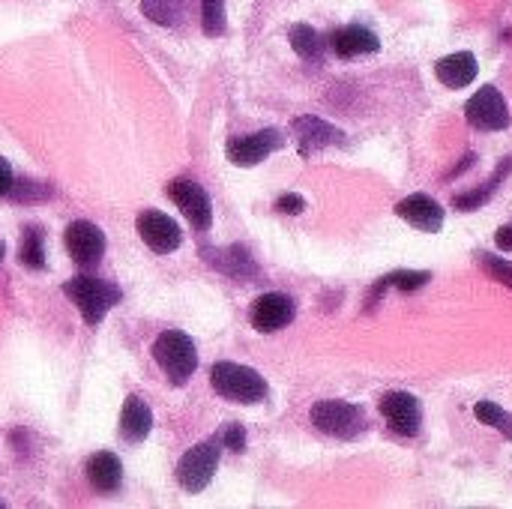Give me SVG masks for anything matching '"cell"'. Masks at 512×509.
Returning a JSON list of instances; mask_svg holds the SVG:
<instances>
[{
  "label": "cell",
  "mask_w": 512,
  "mask_h": 509,
  "mask_svg": "<svg viewBox=\"0 0 512 509\" xmlns=\"http://www.w3.org/2000/svg\"><path fill=\"white\" fill-rule=\"evenodd\" d=\"M288 39H291V48H294L303 60H321L324 42H321V36H318L315 27H309V24H294V27L288 30Z\"/></svg>",
  "instance_id": "21"
},
{
  "label": "cell",
  "mask_w": 512,
  "mask_h": 509,
  "mask_svg": "<svg viewBox=\"0 0 512 509\" xmlns=\"http://www.w3.org/2000/svg\"><path fill=\"white\" fill-rule=\"evenodd\" d=\"M285 147V135L279 129H261L255 135H243V138H231L225 153L234 165L240 168H252L258 162H264L270 153Z\"/></svg>",
  "instance_id": "9"
},
{
  "label": "cell",
  "mask_w": 512,
  "mask_h": 509,
  "mask_svg": "<svg viewBox=\"0 0 512 509\" xmlns=\"http://www.w3.org/2000/svg\"><path fill=\"white\" fill-rule=\"evenodd\" d=\"M225 258H213V255H207V261L213 264V267H219L222 273H228V276H252L255 273V264H252V258L246 255V249H240V246H231L228 252H222Z\"/></svg>",
  "instance_id": "23"
},
{
  "label": "cell",
  "mask_w": 512,
  "mask_h": 509,
  "mask_svg": "<svg viewBox=\"0 0 512 509\" xmlns=\"http://www.w3.org/2000/svg\"><path fill=\"white\" fill-rule=\"evenodd\" d=\"M201 24L207 36H219L225 30V0H201Z\"/></svg>",
  "instance_id": "25"
},
{
  "label": "cell",
  "mask_w": 512,
  "mask_h": 509,
  "mask_svg": "<svg viewBox=\"0 0 512 509\" xmlns=\"http://www.w3.org/2000/svg\"><path fill=\"white\" fill-rule=\"evenodd\" d=\"M0 509H3V501H0Z\"/></svg>",
  "instance_id": "33"
},
{
  "label": "cell",
  "mask_w": 512,
  "mask_h": 509,
  "mask_svg": "<svg viewBox=\"0 0 512 509\" xmlns=\"http://www.w3.org/2000/svg\"><path fill=\"white\" fill-rule=\"evenodd\" d=\"M495 243H498V249H504V252H512V225H504L498 234H495Z\"/></svg>",
  "instance_id": "31"
},
{
  "label": "cell",
  "mask_w": 512,
  "mask_h": 509,
  "mask_svg": "<svg viewBox=\"0 0 512 509\" xmlns=\"http://www.w3.org/2000/svg\"><path fill=\"white\" fill-rule=\"evenodd\" d=\"M432 279V273H420V270H396V273H390V276H384V285L390 288H399V291H417V288H423L426 282Z\"/></svg>",
  "instance_id": "26"
},
{
  "label": "cell",
  "mask_w": 512,
  "mask_h": 509,
  "mask_svg": "<svg viewBox=\"0 0 512 509\" xmlns=\"http://www.w3.org/2000/svg\"><path fill=\"white\" fill-rule=\"evenodd\" d=\"M87 480L96 492L111 495L123 483V465L114 453H96L87 459Z\"/></svg>",
  "instance_id": "18"
},
{
  "label": "cell",
  "mask_w": 512,
  "mask_h": 509,
  "mask_svg": "<svg viewBox=\"0 0 512 509\" xmlns=\"http://www.w3.org/2000/svg\"><path fill=\"white\" fill-rule=\"evenodd\" d=\"M222 447H228V450H234V453H243V450H246V432H243L240 423H231V426L222 432Z\"/></svg>",
  "instance_id": "28"
},
{
  "label": "cell",
  "mask_w": 512,
  "mask_h": 509,
  "mask_svg": "<svg viewBox=\"0 0 512 509\" xmlns=\"http://www.w3.org/2000/svg\"><path fill=\"white\" fill-rule=\"evenodd\" d=\"M477 261H480V267H483L492 279H498L501 285L512 288V264L507 258H498V255H489V252H477Z\"/></svg>",
  "instance_id": "27"
},
{
  "label": "cell",
  "mask_w": 512,
  "mask_h": 509,
  "mask_svg": "<svg viewBox=\"0 0 512 509\" xmlns=\"http://www.w3.org/2000/svg\"><path fill=\"white\" fill-rule=\"evenodd\" d=\"M219 447L222 444L216 438H210V441H201L198 447H192L180 459V465H177V483L186 492L198 495V492H204L210 486V480L216 477V468H219Z\"/></svg>",
  "instance_id": "5"
},
{
  "label": "cell",
  "mask_w": 512,
  "mask_h": 509,
  "mask_svg": "<svg viewBox=\"0 0 512 509\" xmlns=\"http://www.w3.org/2000/svg\"><path fill=\"white\" fill-rule=\"evenodd\" d=\"M474 414H477L480 423L498 429L501 435H507L512 441V417L501 408V405H495V402H477V405H474Z\"/></svg>",
  "instance_id": "24"
},
{
  "label": "cell",
  "mask_w": 512,
  "mask_h": 509,
  "mask_svg": "<svg viewBox=\"0 0 512 509\" xmlns=\"http://www.w3.org/2000/svg\"><path fill=\"white\" fill-rule=\"evenodd\" d=\"M291 129H294L300 156H306V159L315 156L318 150H327V147H345V141H348L339 126H333V123H327L321 117H312V114L297 117L291 123Z\"/></svg>",
  "instance_id": "8"
},
{
  "label": "cell",
  "mask_w": 512,
  "mask_h": 509,
  "mask_svg": "<svg viewBox=\"0 0 512 509\" xmlns=\"http://www.w3.org/2000/svg\"><path fill=\"white\" fill-rule=\"evenodd\" d=\"M153 360L156 366L165 372V378L171 384H186L195 369H198V351H195V342L180 333V330H165L156 342H153Z\"/></svg>",
  "instance_id": "3"
},
{
  "label": "cell",
  "mask_w": 512,
  "mask_h": 509,
  "mask_svg": "<svg viewBox=\"0 0 512 509\" xmlns=\"http://www.w3.org/2000/svg\"><path fill=\"white\" fill-rule=\"evenodd\" d=\"M141 12L162 27H177L186 15V0H141Z\"/></svg>",
  "instance_id": "19"
},
{
  "label": "cell",
  "mask_w": 512,
  "mask_h": 509,
  "mask_svg": "<svg viewBox=\"0 0 512 509\" xmlns=\"http://www.w3.org/2000/svg\"><path fill=\"white\" fill-rule=\"evenodd\" d=\"M0 261H3V243H0Z\"/></svg>",
  "instance_id": "32"
},
{
  "label": "cell",
  "mask_w": 512,
  "mask_h": 509,
  "mask_svg": "<svg viewBox=\"0 0 512 509\" xmlns=\"http://www.w3.org/2000/svg\"><path fill=\"white\" fill-rule=\"evenodd\" d=\"M276 210H279V213H291V216H297V213H303V210H306V201H303L300 195L288 192V195H282V198L276 201Z\"/></svg>",
  "instance_id": "29"
},
{
  "label": "cell",
  "mask_w": 512,
  "mask_h": 509,
  "mask_svg": "<svg viewBox=\"0 0 512 509\" xmlns=\"http://www.w3.org/2000/svg\"><path fill=\"white\" fill-rule=\"evenodd\" d=\"M12 186H15V177H12V165L0 156V198L3 195H9L12 192Z\"/></svg>",
  "instance_id": "30"
},
{
  "label": "cell",
  "mask_w": 512,
  "mask_h": 509,
  "mask_svg": "<svg viewBox=\"0 0 512 509\" xmlns=\"http://www.w3.org/2000/svg\"><path fill=\"white\" fill-rule=\"evenodd\" d=\"M465 117L474 129H483V132H504L510 129L512 117H510V105L504 99V93L492 84L480 87L468 105H465Z\"/></svg>",
  "instance_id": "6"
},
{
  "label": "cell",
  "mask_w": 512,
  "mask_h": 509,
  "mask_svg": "<svg viewBox=\"0 0 512 509\" xmlns=\"http://www.w3.org/2000/svg\"><path fill=\"white\" fill-rule=\"evenodd\" d=\"M168 198L180 207V213L192 222V228L207 231L213 225V207L207 192L195 183V180H174L168 183Z\"/></svg>",
  "instance_id": "10"
},
{
  "label": "cell",
  "mask_w": 512,
  "mask_h": 509,
  "mask_svg": "<svg viewBox=\"0 0 512 509\" xmlns=\"http://www.w3.org/2000/svg\"><path fill=\"white\" fill-rule=\"evenodd\" d=\"M312 426L330 438H339V441H354L366 432V411L360 405H351V402H336V399H327V402H318L312 405Z\"/></svg>",
  "instance_id": "4"
},
{
  "label": "cell",
  "mask_w": 512,
  "mask_h": 509,
  "mask_svg": "<svg viewBox=\"0 0 512 509\" xmlns=\"http://www.w3.org/2000/svg\"><path fill=\"white\" fill-rule=\"evenodd\" d=\"M210 384H213V390H216L222 399L237 402V405H258V402H264L267 393H270L267 381H264L255 369L240 366V363H228V360H222V363L213 366Z\"/></svg>",
  "instance_id": "1"
},
{
  "label": "cell",
  "mask_w": 512,
  "mask_h": 509,
  "mask_svg": "<svg viewBox=\"0 0 512 509\" xmlns=\"http://www.w3.org/2000/svg\"><path fill=\"white\" fill-rule=\"evenodd\" d=\"M396 216L405 219L411 228L426 231V234H438L444 228V207L426 192H414V195L402 198L396 204Z\"/></svg>",
  "instance_id": "14"
},
{
  "label": "cell",
  "mask_w": 512,
  "mask_h": 509,
  "mask_svg": "<svg viewBox=\"0 0 512 509\" xmlns=\"http://www.w3.org/2000/svg\"><path fill=\"white\" fill-rule=\"evenodd\" d=\"M18 261L30 270H42L45 267V243H42V231L39 228H27L18 246Z\"/></svg>",
  "instance_id": "22"
},
{
  "label": "cell",
  "mask_w": 512,
  "mask_h": 509,
  "mask_svg": "<svg viewBox=\"0 0 512 509\" xmlns=\"http://www.w3.org/2000/svg\"><path fill=\"white\" fill-rule=\"evenodd\" d=\"M480 72V63L471 51H456V54H447L435 63V75L444 87L450 90H462L468 87Z\"/></svg>",
  "instance_id": "15"
},
{
  "label": "cell",
  "mask_w": 512,
  "mask_h": 509,
  "mask_svg": "<svg viewBox=\"0 0 512 509\" xmlns=\"http://www.w3.org/2000/svg\"><path fill=\"white\" fill-rule=\"evenodd\" d=\"M135 225H138L141 240H144L153 252H159V255H168V252L180 249V243H183L180 225H177L171 216L159 213V210H144V213L138 216Z\"/></svg>",
  "instance_id": "13"
},
{
  "label": "cell",
  "mask_w": 512,
  "mask_h": 509,
  "mask_svg": "<svg viewBox=\"0 0 512 509\" xmlns=\"http://www.w3.org/2000/svg\"><path fill=\"white\" fill-rule=\"evenodd\" d=\"M63 294L78 306L81 318L87 327H96L102 324V318L120 303V288L105 282V279H96V276H75L63 285Z\"/></svg>",
  "instance_id": "2"
},
{
  "label": "cell",
  "mask_w": 512,
  "mask_h": 509,
  "mask_svg": "<svg viewBox=\"0 0 512 509\" xmlns=\"http://www.w3.org/2000/svg\"><path fill=\"white\" fill-rule=\"evenodd\" d=\"M381 417L387 420V426L402 435V438H417L420 435V426H423V408H420V399L414 393H405V390H396V393H387L381 399Z\"/></svg>",
  "instance_id": "7"
},
{
  "label": "cell",
  "mask_w": 512,
  "mask_h": 509,
  "mask_svg": "<svg viewBox=\"0 0 512 509\" xmlns=\"http://www.w3.org/2000/svg\"><path fill=\"white\" fill-rule=\"evenodd\" d=\"M63 240H66V249H69L72 261L81 264V267H93L105 255V234L93 222H87V219H75L66 228Z\"/></svg>",
  "instance_id": "12"
},
{
  "label": "cell",
  "mask_w": 512,
  "mask_h": 509,
  "mask_svg": "<svg viewBox=\"0 0 512 509\" xmlns=\"http://www.w3.org/2000/svg\"><path fill=\"white\" fill-rule=\"evenodd\" d=\"M153 429V411L144 399L129 396L123 411H120V438L126 444H141Z\"/></svg>",
  "instance_id": "17"
},
{
  "label": "cell",
  "mask_w": 512,
  "mask_h": 509,
  "mask_svg": "<svg viewBox=\"0 0 512 509\" xmlns=\"http://www.w3.org/2000/svg\"><path fill=\"white\" fill-rule=\"evenodd\" d=\"M297 315V306L288 294H279V291H270V294H261L252 309H249V321L258 333H276L282 327H288Z\"/></svg>",
  "instance_id": "11"
},
{
  "label": "cell",
  "mask_w": 512,
  "mask_h": 509,
  "mask_svg": "<svg viewBox=\"0 0 512 509\" xmlns=\"http://www.w3.org/2000/svg\"><path fill=\"white\" fill-rule=\"evenodd\" d=\"M512 171V156H507L504 162H501V168H498V174L483 186V189H474V192H465V195H456L453 198V207L456 210H462V213H468V210H480V204L489 198V195H495V189L501 186V180L507 177Z\"/></svg>",
  "instance_id": "20"
},
{
  "label": "cell",
  "mask_w": 512,
  "mask_h": 509,
  "mask_svg": "<svg viewBox=\"0 0 512 509\" xmlns=\"http://www.w3.org/2000/svg\"><path fill=\"white\" fill-rule=\"evenodd\" d=\"M333 51L342 60H351V57H360V54L381 51V39L369 27H363V24H348V27H339L333 33Z\"/></svg>",
  "instance_id": "16"
}]
</instances>
